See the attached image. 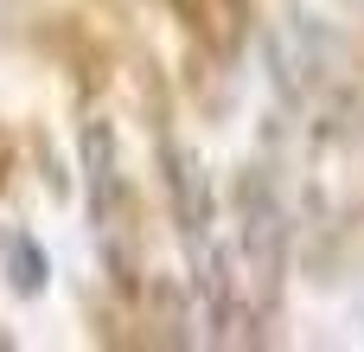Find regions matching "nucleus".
<instances>
[{"instance_id":"1","label":"nucleus","mask_w":364,"mask_h":352,"mask_svg":"<svg viewBox=\"0 0 364 352\" xmlns=\"http://www.w3.org/2000/svg\"><path fill=\"white\" fill-rule=\"evenodd\" d=\"M77 160H83V192H90V224L109 250V263H122V218H134L128 205V186H122V154H115V128L102 115L83 122V141H77Z\"/></svg>"},{"instance_id":"2","label":"nucleus","mask_w":364,"mask_h":352,"mask_svg":"<svg viewBox=\"0 0 364 352\" xmlns=\"http://www.w3.org/2000/svg\"><path fill=\"white\" fill-rule=\"evenodd\" d=\"M237 244H243L250 282L269 301L282 282V257H288V218H282V199L262 173H243V186H237Z\"/></svg>"},{"instance_id":"3","label":"nucleus","mask_w":364,"mask_h":352,"mask_svg":"<svg viewBox=\"0 0 364 352\" xmlns=\"http://www.w3.org/2000/svg\"><path fill=\"white\" fill-rule=\"evenodd\" d=\"M269 64H275V90H282L288 103H307V96L326 83V64H333L320 19H314V13L275 19V32H269Z\"/></svg>"},{"instance_id":"4","label":"nucleus","mask_w":364,"mask_h":352,"mask_svg":"<svg viewBox=\"0 0 364 352\" xmlns=\"http://www.w3.org/2000/svg\"><path fill=\"white\" fill-rule=\"evenodd\" d=\"M6 289H13V295H38V289H45V250H38L32 237H19V244L6 250Z\"/></svg>"}]
</instances>
